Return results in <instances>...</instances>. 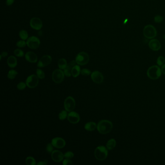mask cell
Returning <instances> with one entry per match:
<instances>
[{
    "label": "cell",
    "mask_w": 165,
    "mask_h": 165,
    "mask_svg": "<svg viewBox=\"0 0 165 165\" xmlns=\"http://www.w3.org/2000/svg\"><path fill=\"white\" fill-rule=\"evenodd\" d=\"M113 128L112 122L109 120H103L100 121L97 125V129L101 134H107L109 133Z\"/></svg>",
    "instance_id": "1"
},
{
    "label": "cell",
    "mask_w": 165,
    "mask_h": 165,
    "mask_svg": "<svg viewBox=\"0 0 165 165\" xmlns=\"http://www.w3.org/2000/svg\"><path fill=\"white\" fill-rule=\"evenodd\" d=\"M161 69L157 66H152L148 68L147 71L148 77L152 80L158 79L161 76Z\"/></svg>",
    "instance_id": "2"
},
{
    "label": "cell",
    "mask_w": 165,
    "mask_h": 165,
    "mask_svg": "<svg viewBox=\"0 0 165 165\" xmlns=\"http://www.w3.org/2000/svg\"><path fill=\"white\" fill-rule=\"evenodd\" d=\"M143 34L146 38L152 39L156 37L157 35V30L154 26L148 24L144 27Z\"/></svg>",
    "instance_id": "3"
},
{
    "label": "cell",
    "mask_w": 165,
    "mask_h": 165,
    "mask_svg": "<svg viewBox=\"0 0 165 165\" xmlns=\"http://www.w3.org/2000/svg\"><path fill=\"white\" fill-rule=\"evenodd\" d=\"M107 155H108L107 149L105 146H98L95 150V157L98 160H104L107 158Z\"/></svg>",
    "instance_id": "4"
},
{
    "label": "cell",
    "mask_w": 165,
    "mask_h": 165,
    "mask_svg": "<svg viewBox=\"0 0 165 165\" xmlns=\"http://www.w3.org/2000/svg\"><path fill=\"white\" fill-rule=\"evenodd\" d=\"M89 56L88 53L84 51H82L77 55L76 57V62L79 66H84L89 62Z\"/></svg>",
    "instance_id": "5"
},
{
    "label": "cell",
    "mask_w": 165,
    "mask_h": 165,
    "mask_svg": "<svg viewBox=\"0 0 165 165\" xmlns=\"http://www.w3.org/2000/svg\"><path fill=\"white\" fill-rule=\"evenodd\" d=\"M26 43L29 48L32 50H36L40 46V41L36 36H32L27 39Z\"/></svg>",
    "instance_id": "6"
},
{
    "label": "cell",
    "mask_w": 165,
    "mask_h": 165,
    "mask_svg": "<svg viewBox=\"0 0 165 165\" xmlns=\"http://www.w3.org/2000/svg\"><path fill=\"white\" fill-rule=\"evenodd\" d=\"M64 72L62 70V69H55L53 71L52 75V80L56 83H60L64 80Z\"/></svg>",
    "instance_id": "7"
},
{
    "label": "cell",
    "mask_w": 165,
    "mask_h": 165,
    "mask_svg": "<svg viewBox=\"0 0 165 165\" xmlns=\"http://www.w3.org/2000/svg\"><path fill=\"white\" fill-rule=\"evenodd\" d=\"M38 83V77L35 75L29 76L26 81V84L29 88H34Z\"/></svg>",
    "instance_id": "8"
},
{
    "label": "cell",
    "mask_w": 165,
    "mask_h": 165,
    "mask_svg": "<svg viewBox=\"0 0 165 165\" xmlns=\"http://www.w3.org/2000/svg\"><path fill=\"white\" fill-rule=\"evenodd\" d=\"M76 106L75 100L71 96H68L66 98L64 102V109L68 112L74 110Z\"/></svg>",
    "instance_id": "9"
},
{
    "label": "cell",
    "mask_w": 165,
    "mask_h": 165,
    "mask_svg": "<svg viewBox=\"0 0 165 165\" xmlns=\"http://www.w3.org/2000/svg\"><path fill=\"white\" fill-rule=\"evenodd\" d=\"M52 62L51 57L48 55H46L41 58L37 64V67L42 68L48 66L51 64Z\"/></svg>",
    "instance_id": "10"
},
{
    "label": "cell",
    "mask_w": 165,
    "mask_h": 165,
    "mask_svg": "<svg viewBox=\"0 0 165 165\" xmlns=\"http://www.w3.org/2000/svg\"><path fill=\"white\" fill-rule=\"evenodd\" d=\"M30 25L32 29L35 30H40L43 27V23L41 19L38 18L34 17L30 19Z\"/></svg>",
    "instance_id": "11"
},
{
    "label": "cell",
    "mask_w": 165,
    "mask_h": 165,
    "mask_svg": "<svg viewBox=\"0 0 165 165\" xmlns=\"http://www.w3.org/2000/svg\"><path fill=\"white\" fill-rule=\"evenodd\" d=\"M91 79L95 83L101 84L104 80V77L101 72L98 71H95L91 74Z\"/></svg>",
    "instance_id": "12"
},
{
    "label": "cell",
    "mask_w": 165,
    "mask_h": 165,
    "mask_svg": "<svg viewBox=\"0 0 165 165\" xmlns=\"http://www.w3.org/2000/svg\"><path fill=\"white\" fill-rule=\"evenodd\" d=\"M51 143L56 148L62 149L66 146V142L63 138L59 137L54 138L51 141Z\"/></svg>",
    "instance_id": "13"
},
{
    "label": "cell",
    "mask_w": 165,
    "mask_h": 165,
    "mask_svg": "<svg viewBox=\"0 0 165 165\" xmlns=\"http://www.w3.org/2000/svg\"><path fill=\"white\" fill-rule=\"evenodd\" d=\"M149 48L153 51H158L161 48L160 42L156 39H152L148 44Z\"/></svg>",
    "instance_id": "14"
},
{
    "label": "cell",
    "mask_w": 165,
    "mask_h": 165,
    "mask_svg": "<svg viewBox=\"0 0 165 165\" xmlns=\"http://www.w3.org/2000/svg\"><path fill=\"white\" fill-rule=\"evenodd\" d=\"M68 119L70 123L76 124L80 121V116L77 112L71 111L68 114Z\"/></svg>",
    "instance_id": "15"
},
{
    "label": "cell",
    "mask_w": 165,
    "mask_h": 165,
    "mask_svg": "<svg viewBox=\"0 0 165 165\" xmlns=\"http://www.w3.org/2000/svg\"><path fill=\"white\" fill-rule=\"evenodd\" d=\"M51 158L54 162H61L64 158V154L61 151L55 150L51 153Z\"/></svg>",
    "instance_id": "16"
},
{
    "label": "cell",
    "mask_w": 165,
    "mask_h": 165,
    "mask_svg": "<svg viewBox=\"0 0 165 165\" xmlns=\"http://www.w3.org/2000/svg\"><path fill=\"white\" fill-rule=\"evenodd\" d=\"M25 59L30 63H35L37 62V56L32 51H28L25 55Z\"/></svg>",
    "instance_id": "17"
},
{
    "label": "cell",
    "mask_w": 165,
    "mask_h": 165,
    "mask_svg": "<svg viewBox=\"0 0 165 165\" xmlns=\"http://www.w3.org/2000/svg\"><path fill=\"white\" fill-rule=\"evenodd\" d=\"M76 60H72L70 63H69L68 64V66H66V68L64 69V75L67 77H71V76L72 75L71 74V70L73 66H75L76 64Z\"/></svg>",
    "instance_id": "18"
},
{
    "label": "cell",
    "mask_w": 165,
    "mask_h": 165,
    "mask_svg": "<svg viewBox=\"0 0 165 165\" xmlns=\"http://www.w3.org/2000/svg\"><path fill=\"white\" fill-rule=\"evenodd\" d=\"M8 66L10 68H14L17 66L18 62L17 58L14 56H10L8 57L7 60Z\"/></svg>",
    "instance_id": "19"
},
{
    "label": "cell",
    "mask_w": 165,
    "mask_h": 165,
    "mask_svg": "<svg viewBox=\"0 0 165 165\" xmlns=\"http://www.w3.org/2000/svg\"><path fill=\"white\" fill-rule=\"evenodd\" d=\"M96 128L97 125L95 122H88L86 123L84 125V128L88 131H93Z\"/></svg>",
    "instance_id": "20"
},
{
    "label": "cell",
    "mask_w": 165,
    "mask_h": 165,
    "mask_svg": "<svg viewBox=\"0 0 165 165\" xmlns=\"http://www.w3.org/2000/svg\"><path fill=\"white\" fill-rule=\"evenodd\" d=\"M81 69L79 65H75L73 67L71 70V74L74 78H77L80 74Z\"/></svg>",
    "instance_id": "21"
},
{
    "label": "cell",
    "mask_w": 165,
    "mask_h": 165,
    "mask_svg": "<svg viewBox=\"0 0 165 165\" xmlns=\"http://www.w3.org/2000/svg\"><path fill=\"white\" fill-rule=\"evenodd\" d=\"M116 145V141L115 140L112 138L107 141L106 144V147L109 150H112L115 147Z\"/></svg>",
    "instance_id": "22"
},
{
    "label": "cell",
    "mask_w": 165,
    "mask_h": 165,
    "mask_svg": "<svg viewBox=\"0 0 165 165\" xmlns=\"http://www.w3.org/2000/svg\"><path fill=\"white\" fill-rule=\"evenodd\" d=\"M68 64L67 61L64 58H61L58 61V67L60 69L64 70L68 66Z\"/></svg>",
    "instance_id": "23"
},
{
    "label": "cell",
    "mask_w": 165,
    "mask_h": 165,
    "mask_svg": "<svg viewBox=\"0 0 165 165\" xmlns=\"http://www.w3.org/2000/svg\"><path fill=\"white\" fill-rule=\"evenodd\" d=\"M19 36L20 38L23 40H27L28 38V33L26 30H22L19 32Z\"/></svg>",
    "instance_id": "24"
},
{
    "label": "cell",
    "mask_w": 165,
    "mask_h": 165,
    "mask_svg": "<svg viewBox=\"0 0 165 165\" xmlns=\"http://www.w3.org/2000/svg\"><path fill=\"white\" fill-rule=\"evenodd\" d=\"M18 74V73L17 71L15 70H10L8 72V74H7V77L8 79H10V80H13L14 79L16 76Z\"/></svg>",
    "instance_id": "25"
},
{
    "label": "cell",
    "mask_w": 165,
    "mask_h": 165,
    "mask_svg": "<svg viewBox=\"0 0 165 165\" xmlns=\"http://www.w3.org/2000/svg\"><path fill=\"white\" fill-rule=\"evenodd\" d=\"M26 164L27 165H35L37 164L36 163V161L34 157L32 156H29L26 159Z\"/></svg>",
    "instance_id": "26"
},
{
    "label": "cell",
    "mask_w": 165,
    "mask_h": 165,
    "mask_svg": "<svg viewBox=\"0 0 165 165\" xmlns=\"http://www.w3.org/2000/svg\"><path fill=\"white\" fill-rule=\"evenodd\" d=\"M68 112L66 110H63L61 111L59 114V118L60 120H64L66 118H68Z\"/></svg>",
    "instance_id": "27"
},
{
    "label": "cell",
    "mask_w": 165,
    "mask_h": 165,
    "mask_svg": "<svg viewBox=\"0 0 165 165\" xmlns=\"http://www.w3.org/2000/svg\"><path fill=\"white\" fill-rule=\"evenodd\" d=\"M14 53V54L18 57H23L24 56V52L19 48H17L16 50H15Z\"/></svg>",
    "instance_id": "28"
},
{
    "label": "cell",
    "mask_w": 165,
    "mask_h": 165,
    "mask_svg": "<svg viewBox=\"0 0 165 165\" xmlns=\"http://www.w3.org/2000/svg\"><path fill=\"white\" fill-rule=\"evenodd\" d=\"M36 74L37 77L40 79H43L45 78V74L43 71L41 69L38 68L36 70Z\"/></svg>",
    "instance_id": "29"
},
{
    "label": "cell",
    "mask_w": 165,
    "mask_h": 165,
    "mask_svg": "<svg viewBox=\"0 0 165 165\" xmlns=\"http://www.w3.org/2000/svg\"><path fill=\"white\" fill-rule=\"evenodd\" d=\"M16 45L19 48H23L26 47V46L27 45V43L25 41V40L22 39V40H19V41L17 42Z\"/></svg>",
    "instance_id": "30"
},
{
    "label": "cell",
    "mask_w": 165,
    "mask_h": 165,
    "mask_svg": "<svg viewBox=\"0 0 165 165\" xmlns=\"http://www.w3.org/2000/svg\"><path fill=\"white\" fill-rule=\"evenodd\" d=\"M165 62V59L163 56H160L158 57L157 59V64L159 66H162Z\"/></svg>",
    "instance_id": "31"
},
{
    "label": "cell",
    "mask_w": 165,
    "mask_h": 165,
    "mask_svg": "<svg viewBox=\"0 0 165 165\" xmlns=\"http://www.w3.org/2000/svg\"><path fill=\"white\" fill-rule=\"evenodd\" d=\"M74 154L72 152H66L64 154V158L65 159H70L74 157Z\"/></svg>",
    "instance_id": "32"
},
{
    "label": "cell",
    "mask_w": 165,
    "mask_h": 165,
    "mask_svg": "<svg viewBox=\"0 0 165 165\" xmlns=\"http://www.w3.org/2000/svg\"><path fill=\"white\" fill-rule=\"evenodd\" d=\"M80 73L82 75L84 76H88L90 75V74H91V71L88 69H82L81 70Z\"/></svg>",
    "instance_id": "33"
},
{
    "label": "cell",
    "mask_w": 165,
    "mask_h": 165,
    "mask_svg": "<svg viewBox=\"0 0 165 165\" xmlns=\"http://www.w3.org/2000/svg\"><path fill=\"white\" fill-rule=\"evenodd\" d=\"M53 146L52 143H48L46 146V151L48 153H52L53 151Z\"/></svg>",
    "instance_id": "34"
},
{
    "label": "cell",
    "mask_w": 165,
    "mask_h": 165,
    "mask_svg": "<svg viewBox=\"0 0 165 165\" xmlns=\"http://www.w3.org/2000/svg\"><path fill=\"white\" fill-rule=\"evenodd\" d=\"M163 17L161 16L160 15H156L154 17V21L156 23H161L163 21Z\"/></svg>",
    "instance_id": "35"
},
{
    "label": "cell",
    "mask_w": 165,
    "mask_h": 165,
    "mask_svg": "<svg viewBox=\"0 0 165 165\" xmlns=\"http://www.w3.org/2000/svg\"><path fill=\"white\" fill-rule=\"evenodd\" d=\"M26 86H27L26 84L25 83L23 82H19V83H18L17 85V88L19 90H23L25 89Z\"/></svg>",
    "instance_id": "36"
},
{
    "label": "cell",
    "mask_w": 165,
    "mask_h": 165,
    "mask_svg": "<svg viewBox=\"0 0 165 165\" xmlns=\"http://www.w3.org/2000/svg\"><path fill=\"white\" fill-rule=\"evenodd\" d=\"M63 164L64 165H72L73 163H72V161H71L70 159H65L63 161Z\"/></svg>",
    "instance_id": "37"
},
{
    "label": "cell",
    "mask_w": 165,
    "mask_h": 165,
    "mask_svg": "<svg viewBox=\"0 0 165 165\" xmlns=\"http://www.w3.org/2000/svg\"><path fill=\"white\" fill-rule=\"evenodd\" d=\"M15 0H7L6 3L7 6H10L13 5V3H14Z\"/></svg>",
    "instance_id": "38"
},
{
    "label": "cell",
    "mask_w": 165,
    "mask_h": 165,
    "mask_svg": "<svg viewBox=\"0 0 165 165\" xmlns=\"http://www.w3.org/2000/svg\"><path fill=\"white\" fill-rule=\"evenodd\" d=\"M8 55V53L6 51H3L1 55V60H2V57H6Z\"/></svg>",
    "instance_id": "39"
},
{
    "label": "cell",
    "mask_w": 165,
    "mask_h": 165,
    "mask_svg": "<svg viewBox=\"0 0 165 165\" xmlns=\"http://www.w3.org/2000/svg\"><path fill=\"white\" fill-rule=\"evenodd\" d=\"M48 164V161L45 160L44 161H40L37 164V165H45Z\"/></svg>",
    "instance_id": "40"
},
{
    "label": "cell",
    "mask_w": 165,
    "mask_h": 165,
    "mask_svg": "<svg viewBox=\"0 0 165 165\" xmlns=\"http://www.w3.org/2000/svg\"><path fill=\"white\" fill-rule=\"evenodd\" d=\"M161 69V71H162V73L165 75V64H164L162 66V68Z\"/></svg>",
    "instance_id": "41"
}]
</instances>
